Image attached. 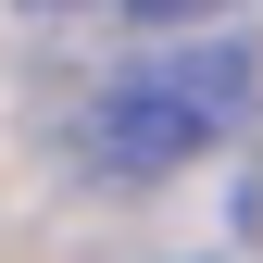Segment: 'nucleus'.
I'll use <instances>...</instances> for the list:
<instances>
[{"label":"nucleus","mask_w":263,"mask_h":263,"mask_svg":"<svg viewBox=\"0 0 263 263\" xmlns=\"http://www.w3.org/2000/svg\"><path fill=\"white\" fill-rule=\"evenodd\" d=\"M251 50L238 38H201V50H163L138 63V76H113L101 101H88V163L125 188H151V176H176V163H201L213 138H238L251 125Z\"/></svg>","instance_id":"f257e3e1"},{"label":"nucleus","mask_w":263,"mask_h":263,"mask_svg":"<svg viewBox=\"0 0 263 263\" xmlns=\"http://www.w3.org/2000/svg\"><path fill=\"white\" fill-rule=\"evenodd\" d=\"M125 13H151V25H201V13H238V0H125Z\"/></svg>","instance_id":"f03ea898"},{"label":"nucleus","mask_w":263,"mask_h":263,"mask_svg":"<svg viewBox=\"0 0 263 263\" xmlns=\"http://www.w3.org/2000/svg\"><path fill=\"white\" fill-rule=\"evenodd\" d=\"M13 13H88V0H13Z\"/></svg>","instance_id":"7ed1b4c3"}]
</instances>
